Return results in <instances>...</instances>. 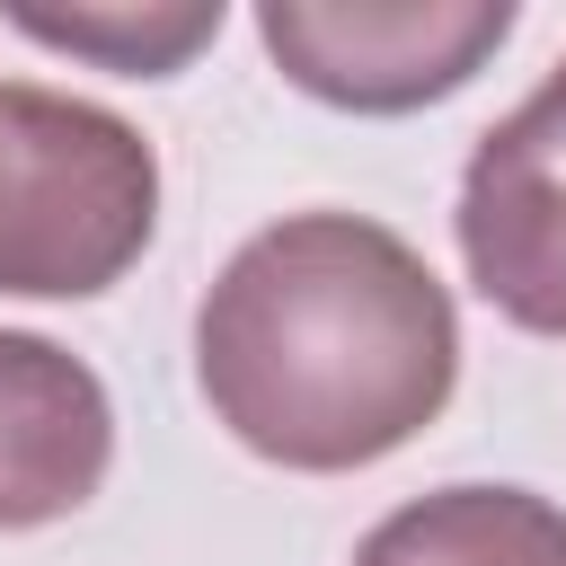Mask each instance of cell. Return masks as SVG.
I'll return each instance as SVG.
<instances>
[{
  "instance_id": "obj_1",
  "label": "cell",
  "mask_w": 566,
  "mask_h": 566,
  "mask_svg": "<svg viewBox=\"0 0 566 566\" xmlns=\"http://www.w3.org/2000/svg\"><path fill=\"white\" fill-rule=\"evenodd\" d=\"M203 407L274 469H371L460 380V318L433 265L363 212L256 230L195 310Z\"/></svg>"
},
{
  "instance_id": "obj_2",
  "label": "cell",
  "mask_w": 566,
  "mask_h": 566,
  "mask_svg": "<svg viewBox=\"0 0 566 566\" xmlns=\"http://www.w3.org/2000/svg\"><path fill=\"white\" fill-rule=\"evenodd\" d=\"M159 221L150 142L62 88H0V292L88 301L124 283Z\"/></svg>"
},
{
  "instance_id": "obj_3",
  "label": "cell",
  "mask_w": 566,
  "mask_h": 566,
  "mask_svg": "<svg viewBox=\"0 0 566 566\" xmlns=\"http://www.w3.org/2000/svg\"><path fill=\"white\" fill-rule=\"evenodd\" d=\"M256 35L292 88L354 115H407L478 80L486 53L513 35V9L504 0H265Z\"/></svg>"
},
{
  "instance_id": "obj_4",
  "label": "cell",
  "mask_w": 566,
  "mask_h": 566,
  "mask_svg": "<svg viewBox=\"0 0 566 566\" xmlns=\"http://www.w3.org/2000/svg\"><path fill=\"white\" fill-rule=\"evenodd\" d=\"M469 283L531 336H566V62L469 150L460 177Z\"/></svg>"
},
{
  "instance_id": "obj_5",
  "label": "cell",
  "mask_w": 566,
  "mask_h": 566,
  "mask_svg": "<svg viewBox=\"0 0 566 566\" xmlns=\"http://www.w3.org/2000/svg\"><path fill=\"white\" fill-rule=\"evenodd\" d=\"M115 407L80 354L0 327V531L80 513L106 486Z\"/></svg>"
},
{
  "instance_id": "obj_6",
  "label": "cell",
  "mask_w": 566,
  "mask_h": 566,
  "mask_svg": "<svg viewBox=\"0 0 566 566\" xmlns=\"http://www.w3.org/2000/svg\"><path fill=\"white\" fill-rule=\"evenodd\" d=\"M354 566H566V513L531 486H442L398 504Z\"/></svg>"
},
{
  "instance_id": "obj_7",
  "label": "cell",
  "mask_w": 566,
  "mask_h": 566,
  "mask_svg": "<svg viewBox=\"0 0 566 566\" xmlns=\"http://www.w3.org/2000/svg\"><path fill=\"white\" fill-rule=\"evenodd\" d=\"M18 27L35 44H62V53L124 71V80H168L195 44L221 35V0L212 9H18Z\"/></svg>"
}]
</instances>
